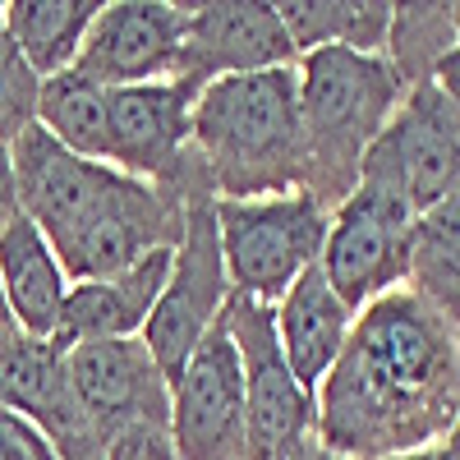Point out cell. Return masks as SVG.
Listing matches in <instances>:
<instances>
[{"label":"cell","instance_id":"obj_1","mask_svg":"<svg viewBox=\"0 0 460 460\" xmlns=\"http://www.w3.org/2000/svg\"><path fill=\"white\" fill-rule=\"evenodd\" d=\"M460 419V327L410 286L355 318L318 387V442L345 460L438 447Z\"/></svg>","mask_w":460,"mask_h":460},{"label":"cell","instance_id":"obj_2","mask_svg":"<svg viewBox=\"0 0 460 460\" xmlns=\"http://www.w3.org/2000/svg\"><path fill=\"white\" fill-rule=\"evenodd\" d=\"M194 152L217 199L304 194L299 69L230 74L194 106Z\"/></svg>","mask_w":460,"mask_h":460},{"label":"cell","instance_id":"obj_3","mask_svg":"<svg viewBox=\"0 0 460 460\" xmlns=\"http://www.w3.org/2000/svg\"><path fill=\"white\" fill-rule=\"evenodd\" d=\"M299 115H304V194L336 212L355 194L364 157L396 115L405 84L387 56L323 47L299 56Z\"/></svg>","mask_w":460,"mask_h":460},{"label":"cell","instance_id":"obj_4","mask_svg":"<svg viewBox=\"0 0 460 460\" xmlns=\"http://www.w3.org/2000/svg\"><path fill=\"white\" fill-rule=\"evenodd\" d=\"M414 221L419 212L410 208L405 189L377 166H364L355 194L332 212L318 267L355 314L410 281Z\"/></svg>","mask_w":460,"mask_h":460},{"label":"cell","instance_id":"obj_5","mask_svg":"<svg viewBox=\"0 0 460 460\" xmlns=\"http://www.w3.org/2000/svg\"><path fill=\"white\" fill-rule=\"evenodd\" d=\"M217 226L230 290L244 299L281 304L286 290L309 267H318L332 212L309 194L217 199Z\"/></svg>","mask_w":460,"mask_h":460},{"label":"cell","instance_id":"obj_6","mask_svg":"<svg viewBox=\"0 0 460 460\" xmlns=\"http://www.w3.org/2000/svg\"><path fill=\"white\" fill-rule=\"evenodd\" d=\"M230 295L235 290H230L226 253H221L217 189H212V180H199L189 189V221H184V240L175 244L166 290L143 327V345L171 382L180 377L189 355L203 345V336L221 323Z\"/></svg>","mask_w":460,"mask_h":460},{"label":"cell","instance_id":"obj_7","mask_svg":"<svg viewBox=\"0 0 460 460\" xmlns=\"http://www.w3.org/2000/svg\"><path fill=\"white\" fill-rule=\"evenodd\" d=\"M226 323L244 368V460H290L309 438H318V396L286 364L277 336V304L230 295Z\"/></svg>","mask_w":460,"mask_h":460},{"label":"cell","instance_id":"obj_8","mask_svg":"<svg viewBox=\"0 0 460 460\" xmlns=\"http://www.w3.org/2000/svg\"><path fill=\"white\" fill-rule=\"evenodd\" d=\"M65 368L102 456L111 442L134 433H171V377L152 359L143 336L74 345L65 350Z\"/></svg>","mask_w":460,"mask_h":460},{"label":"cell","instance_id":"obj_9","mask_svg":"<svg viewBox=\"0 0 460 460\" xmlns=\"http://www.w3.org/2000/svg\"><path fill=\"white\" fill-rule=\"evenodd\" d=\"M199 97L203 88L194 79L106 88V115H111L106 166L152 184H189L199 171V152H194Z\"/></svg>","mask_w":460,"mask_h":460},{"label":"cell","instance_id":"obj_10","mask_svg":"<svg viewBox=\"0 0 460 460\" xmlns=\"http://www.w3.org/2000/svg\"><path fill=\"white\" fill-rule=\"evenodd\" d=\"M171 442L175 460H244L249 429H244V368L230 323L203 336V345L180 377L171 382Z\"/></svg>","mask_w":460,"mask_h":460},{"label":"cell","instance_id":"obj_11","mask_svg":"<svg viewBox=\"0 0 460 460\" xmlns=\"http://www.w3.org/2000/svg\"><path fill=\"white\" fill-rule=\"evenodd\" d=\"M364 166L387 171L405 189L414 212H429L460 194V102H451L438 84L405 88Z\"/></svg>","mask_w":460,"mask_h":460},{"label":"cell","instance_id":"obj_12","mask_svg":"<svg viewBox=\"0 0 460 460\" xmlns=\"http://www.w3.org/2000/svg\"><path fill=\"white\" fill-rule=\"evenodd\" d=\"M189 37V5L175 0H111L102 5L74 69L97 88H138L175 79Z\"/></svg>","mask_w":460,"mask_h":460},{"label":"cell","instance_id":"obj_13","mask_svg":"<svg viewBox=\"0 0 460 460\" xmlns=\"http://www.w3.org/2000/svg\"><path fill=\"white\" fill-rule=\"evenodd\" d=\"M299 65L290 32L277 5L258 0H203L189 5V37L175 79H194L199 88L230 79V74H262Z\"/></svg>","mask_w":460,"mask_h":460},{"label":"cell","instance_id":"obj_14","mask_svg":"<svg viewBox=\"0 0 460 460\" xmlns=\"http://www.w3.org/2000/svg\"><path fill=\"white\" fill-rule=\"evenodd\" d=\"M0 405L42 429L60 460H102L93 424L74 396L65 350L56 341L19 336L10 350H0Z\"/></svg>","mask_w":460,"mask_h":460},{"label":"cell","instance_id":"obj_15","mask_svg":"<svg viewBox=\"0 0 460 460\" xmlns=\"http://www.w3.org/2000/svg\"><path fill=\"white\" fill-rule=\"evenodd\" d=\"M171 262H175V249H157V253H147L143 262L125 267V272H115V277L69 286L65 314H60V327H56V345L60 350H74V345H88V341L143 336L152 309H157V299L166 290Z\"/></svg>","mask_w":460,"mask_h":460},{"label":"cell","instance_id":"obj_16","mask_svg":"<svg viewBox=\"0 0 460 460\" xmlns=\"http://www.w3.org/2000/svg\"><path fill=\"white\" fill-rule=\"evenodd\" d=\"M355 318L359 314L332 290L323 267H309L277 304V336H281L286 364L314 396L323 387V377L332 373V364L341 359L345 341L355 332Z\"/></svg>","mask_w":460,"mask_h":460},{"label":"cell","instance_id":"obj_17","mask_svg":"<svg viewBox=\"0 0 460 460\" xmlns=\"http://www.w3.org/2000/svg\"><path fill=\"white\" fill-rule=\"evenodd\" d=\"M0 290H5V304L23 336L56 341L65 299H69V277L51 240L28 217L10 221V230H0Z\"/></svg>","mask_w":460,"mask_h":460},{"label":"cell","instance_id":"obj_18","mask_svg":"<svg viewBox=\"0 0 460 460\" xmlns=\"http://www.w3.org/2000/svg\"><path fill=\"white\" fill-rule=\"evenodd\" d=\"M97 14L102 0H14L5 5V32L42 79H56L74 69Z\"/></svg>","mask_w":460,"mask_h":460},{"label":"cell","instance_id":"obj_19","mask_svg":"<svg viewBox=\"0 0 460 460\" xmlns=\"http://www.w3.org/2000/svg\"><path fill=\"white\" fill-rule=\"evenodd\" d=\"M295 56H309L323 47H345L382 56L392 32V5L387 0H286L277 5Z\"/></svg>","mask_w":460,"mask_h":460},{"label":"cell","instance_id":"obj_20","mask_svg":"<svg viewBox=\"0 0 460 460\" xmlns=\"http://www.w3.org/2000/svg\"><path fill=\"white\" fill-rule=\"evenodd\" d=\"M405 286L460 327V194L419 212Z\"/></svg>","mask_w":460,"mask_h":460},{"label":"cell","instance_id":"obj_21","mask_svg":"<svg viewBox=\"0 0 460 460\" xmlns=\"http://www.w3.org/2000/svg\"><path fill=\"white\" fill-rule=\"evenodd\" d=\"M42 125L56 143H65L74 157H88L106 166L111 152V115H106V88L84 79L79 69H65L56 79H42Z\"/></svg>","mask_w":460,"mask_h":460},{"label":"cell","instance_id":"obj_22","mask_svg":"<svg viewBox=\"0 0 460 460\" xmlns=\"http://www.w3.org/2000/svg\"><path fill=\"white\" fill-rule=\"evenodd\" d=\"M456 42H460V32H456L451 5L410 0V5H392V32H387V51L382 56L392 60L396 79L405 88H419L433 79V69Z\"/></svg>","mask_w":460,"mask_h":460},{"label":"cell","instance_id":"obj_23","mask_svg":"<svg viewBox=\"0 0 460 460\" xmlns=\"http://www.w3.org/2000/svg\"><path fill=\"white\" fill-rule=\"evenodd\" d=\"M42 111V74H37L23 51L10 42V32H0V143H19Z\"/></svg>","mask_w":460,"mask_h":460},{"label":"cell","instance_id":"obj_24","mask_svg":"<svg viewBox=\"0 0 460 460\" xmlns=\"http://www.w3.org/2000/svg\"><path fill=\"white\" fill-rule=\"evenodd\" d=\"M0 460H60V456L42 429L0 405Z\"/></svg>","mask_w":460,"mask_h":460},{"label":"cell","instance_id":"obj_25","mask_svg":"<svg viewBox=\"0 0 460 460\" xmlns=\"http://www.w3.org/2000/svg\"><path fill=\"white\" fill-rule=\"evenodd\" d=\"M23 217L19 203V175H14V152L10 143H0V230H10V221Z\"/></svg>","mask_w":460,"mask_h":460},{"label":"cell","instance_id":"obj_26","mask_svg":"<svg viewBox=\"0 0 460 460\" xmlns=\"http://www.w3.org/2000/svg\"><path fill=\"white\" fill-rule=\"evenodd\" d=\"M429 84H438L451 102H460V42L442 56V65L433 69V79H429Z\"/></svg>","mask_w":460,"mask_h":460},{"label":"cell","instance_id":"obj_27","mask_svg":"<svg viewBox=\"0 0 460 460\" xmlns=\"http://www.w3.org/2000/svg\"><path fill=\"white\" fill-rule=\"evenodd\" d=\"M19 336H23V332H19V323H14V314H10V304H5V290H0V350H10Z\"/></svg>","mask_w":460,"mask_h":460},{"label":"cell","instance_id":"obj_28","mask_svg":"<svg viewBox=\"0 0 460 460\" xmlns=\"http://www.w3.org/2000/svg\"><path fill=\"white\" fill-rule=\"evenodd\" d=\"M290 460H345V456H336L332 447H323L318 438H309V442H304V447H299Z\"/></svg>","mask_w":460,"mask_h":460},{"label":"cell","instance_id":"obj_29","mask_svg":"<svg viewBox=\"0 0 460 460\" xmlns=\"http://www.w3.org/2000/svg\"><path fill=\"white\" fill-rule=\"evenodd\" d=\"M382 460H451L447 451H442V442L438 447H424V451H405V456H382Z\"/></svg>","mask_w":460,"mask_h":460},{"label":"cell","instance_id":"obj_30","mask_svg":"<svg viewBox=\"0 0 460 460\" xmlns=\"http://www.w3.org/2000/svg\"><path fill=\"white\" fill-rule=\"evenodd\" d=\"M442 451H447L451 460H460V419H456V424H451V433L442 438Z\"/></svg>","mask_w":460,"mask_h":460},{"label":"cell","instance_id":"obj_31","mask_svg":"<svg viewBox=\"0 0 460 460\" xmlns=\"http://www.w3.org/2000/svg\"><path fill=\"white\" fill-rule=\"evenodd\" d=\"M0 32H5V5H0Z\"/></svg>","mask_w":460,"mask_h":460}]
</instances>
